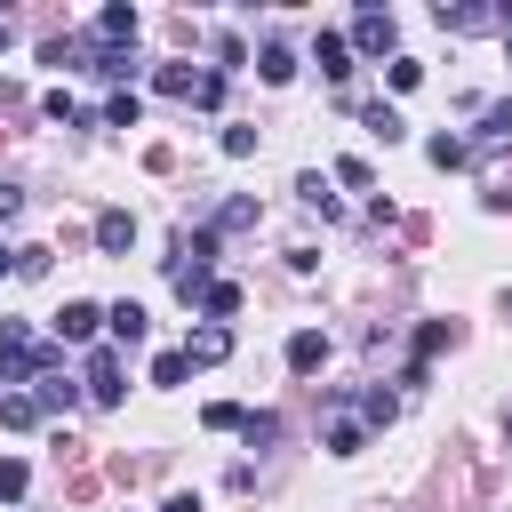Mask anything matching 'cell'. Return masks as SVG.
Returning <instances> with one entry per match:
<instances>
[{
    "label": "cell",
    "mask_w": 512,
    "mask_h": 512,
    "mask_svg": "<svg viewBox=\"0 0 512 512\" xmlns=\"http://www.w3.org/2000/svg\"><path fill=\"white\" fill-rule=\"evenodd\" d=\"M240 440H248V448H272V440H280V416H272V408H248Z\"/></svg>",
    "instance_id": "17"
},
{
    "label": "cell",
    "mask_w": 512,
    "mask_h": 512,
    "mask_svg": "<svg viewBox=\"0 0 512 512\" xmlns=\"http://www.w3.org/2000/svg\"><path fill=\"white\" fill-rule=\"evenodd\" d=\"M16 208H24V192H16V184H0V224H8Z\"/></svg>",
    "instance_id": "30"
},
{
    "label": "cell",
    "mask_w": 512,
    "mask_h": 512,
    "mask_svg": "<svg viewBox=\"0 0 512 512\" xmlns=\"http://www.w3.org/2000/svg\"><path fill=\"white\" fill-rule=\"evenodd\" d=\"M136 120H144L136 96H112V104H104V128H136Z\"/></svg>",
    "instance_id": "26"
},
{
    "label": "cell",
    "mask_w": 512,
    "mask_h": 512,
    "mask_svg": "<svg viewBox=\"0 0 512 512\" xmlns=\"http://www.w3.org/2000/svg\"><path fill=\"white\" fill-rule=\"evenodd\" d=\"M56 352L24 328V320H0V384H24V376H48Z\"/></svg>",
    "instance_id": "1"
},
{
    "label": "cell",
    "mask_w": 512,
    "mask_h": 512,
    "mask_svg": "<svg viewBox=\"0 0 512 512\" xmlns=\"http://www.w3.org/2000/svg\"><path fill=\"white\" fill-rule=\"evenodd\" d=\"M480 152H496V144H512V104H488L480 112V136H472Z\"/></svg>",
    "instance_id": "13"
},
{
    "label": "cell",
    "mask_w": 512,
    "mask_h": 512,
    "mask_svg": "<svg viewBox=\"0 0 512 512\" xmlns=\"http://www.w3.org/2000/svg\"><path fill=\"white\" fill-rule=\"evenodd\" d=\"M200 312H208V320H232V312H240V288H232V280H208Z\"/></svg>",
    "instance_id": "16"
},
{
    "label": "cell",
    "mask_w": 512,
    "mask_h": 512,
    "mask_svg": "<svg viewBox=\"0 0 512 512\" xmlns=\"http://www.w3.org/2000/svg\"><path fill=\"white\" fill-rule=\"evenodd\" d=\"M0 48H8V16H0Z\"/></svg>",
    "instance_id": "33"
},
{
    "label": "cell",
    "mask_w": 512,
    "mask_h": 512,
    "mask_svg": "<svg viewBox=\"0 0 512 512\" xmlns=\"http://www.w3.org/2000/svg\"><path fill=\"white\" fill-rule=\"evenodd\" d=\"M328 448H336V456H360V448H368V432H360L352 416H336V424H328Z\"/></svg>",
    "instance_id": "20"
},
{
    "label": "cell",
    "mask_w": 512,
    "mask_h": 512,
    "mask_svg": "<svg viewBox=\"0 0 512 512\" xmlns=\"http://www.w3.org/2000/svg\"><path fill=\"white\" fill-rule=\"evenodd\" d=\"M360 416H368V424H392L400 400H392V392H360Z\"/></svg>",
    "instance_id": "27"
},
{
    "label": "cell",
    "mask_w": 512,
    "mask_h": 512,
    "mask_svg": "<svg viewBox=\"0 0 512 512\" xmlns=\"http://www.w3.org/2000/svg\"><path fill=\"white\" fill-rule=\"evenodd\" d=\"M312 64H320L328 80H344V72H352V48H344L336 32H320V40H312Z\"/></svg>",
    "instance_id": "11"
},
{
    "label": "cell",
    "mask_w": 512,
    "mask_h": 512,
    "mask_svg": "<svg viewBox=\"0 0 512 512\" xmlns=\"http://www.w3.org/2000/svg\"><path fill=\"white\" fill-rule=\"evenodd\" d=\"M200 424H208V432H240V424H248V408H232V400H208V416H200Z\"/></svg>",
    "instance_id": "24"
},
{
    "label": "cell",
    "mask_w": 512,
    "mask_h": 512,
    "mask_svg": "<svg viewBox=\"0 0 512 512\" xmlns=\"http://www.w3.org/2000/svg\"><path fill=\"white\" fill-rule=\"evenodd\" d=\"M120 392H128V384H120V352L96 344V352H88V400H96V408H120Z\"/></svg>",
    "instance_id": "3"
},
{
    "label": "cell",
    "mask_w": 512,
    "mask_h": 512,
    "mask_svg": "<svg viewBox=\"0 0 512 512\" xmlns=\"http://www.w3.org/2000/svg\"><path fill=\"white\" fill-rule=\"evenodd\" d=\"M392 32H400V24H392V8H360V24H352V40H360L368 56H384V48H392Z\"/></svg>",
    "instance_id": "4"
},
{
    "label": "cell",
    "mask_w": 512,
    "mask_h": 512,
    "mask_svg": "<svg viewBox=\"0 0 512 512\" xmlns=\"http://www.w3.org/2000/svg\"><path fill=\"white\" fill-rule=\"evenodd\" d=\"M184 376H192V360H184V352H160V360H152V384H160V392H176Z\"/></svg>",
    "instance_id": "19"
},
{
    "label": "cell",
    "mask_w": 512,
    "mask_h": 512,
    "mask_svg": "<svg viewBox=\"0 0 512 512\" xmlns=\"http://www.w3.org/2000/svg\"><path fill=\"white\" fill-rule=\"evenodd\" d=\"M96 40H104V48H136V8H120V0H112V8L96 16Z\"/></svg>",
    "instance_id": "6"
},
{
    "label": "cell",
    "mask_w": 512,
    "mask_h": 512,
    "mask_svg": "<svg viewBox=\"0 0 512 512\" xmlns=\"http://www.w3.org/2000/svg\"><path fill=\"white\" fill-rule=\"evenodd\" d=\"M368 128H376V136H384V144H400V136H408V120H400V112H392V104H368Z\"/></svg>",
    "instance_id": "22"
},
{
    "label": "cell",
    "mask_w": 512,
    "mask_h": 512,
    "mask_svg": "<svg viewBox=\"0 0 512 512\" xmlns=\"http://www.w3.org/2000/svg\"><path fill=\"white\" fill-rule=\"evenodd\" d=\"M40 416H48V408H40V392H0V424H8V432H32Z\"/></svg>",
    "instance_id": "9"
},
{
    "label": "cell",
    "mask_w": 512,
    "mask_h": 512,
    "mask_svg": "<svg viewBox=\"0 0 512 512\" xmlns=\"http://www.w3.org/2000/svg\"><path fill=\"white\" fill-rule=\"evenodd\" d=\"M104 328H112L120 344H144V328H152V320H144V304H112V312H104Z\"/></svg>",
    "instance_id": "12"
},
{
    "label": "cell",
    "mask_w": 512,
    "mask_h": 512,
    "mask_svg": "<svg viewBox=\"0 0 512 512\" xmlns=\"http://www.w3.org/2000/svg\"><path fill=\"white\" fill-rule=\"evenodd\" d=\"M24 488H32V464H24V456H0V496H8V504H16V496H24Z\"/></svg>",
    "instance_id": "21"
},
{
    "label": "cell",
    "mask_w": 512,
    "mask_h": 512,
    "mask_svg": "<svg viewBox=\"0 0 512 512\" xmlns=\"http://www.w3.org/2000/svg\"><path fill=\"white\" fill-rule=\"evenodd\" d=\"M40 408H72V384L64 376H40Z\"/></svg>",
    "instance_id": "29"
},
{
    "label": "cell",
    "mask_w": 512,
    "mask_h": 512,
    "mask_svg": "<svg viewBox=\"0 0 512 512\" xmlns=\"http://www.w3.org/2000/svg\"><path fill=\"white\" fill-rule=\"evenodd\" d=\"M256 72H264V80H288V72H296V56H288V40H272V48H264V64H256Z\"/></svg>",
    "instance_id": "25"
},
{
    "label": "cell",
    "mask_w": 512,
    "mask_h": 512,
    "mask_svg": "<svg viewBox=\"0 0 512 512\" xmlns=\"http://www.w3.org/2000/svg\"><path fill=\"white\" fill-rule=\"evenodd\" d=\"M464 160H472L464 136H432V168H464Z\"/></svg>",
    "instance_id": "23"
},
{
    "label": "cell",
    "mask_w": 512,
    "mask_h": 512,
    "mask_svg": "<svg viewBox=\"0 0 512 512\" xmlns=\"http://www.w3.org/2000/svg\"><path fill=\"white\" fill-rule=\"evenodd\" d=\"M208 264H216V232H184L176 240V256H168V288L192 304V296H208Z\"/></svg>",
    "instance_id": "2"
},
{
    "label": "cell",
    "mask_w": 512,
    "mask_h": 512,
    "mask_svg": "<svg viewBox=\"0 0 512 512\" xmlns=\"http://www.w3.org/2000/svg\"><path fill=\"white\" fill-rule=\"evenodd\" d=\"M160 512H200V496H168V504H160Z\"/></svg>",
    "instance_id": "31"
},
{
    "label": "cell",
    "mask_w": 512,
    "mask_h": 512,
    "mask_svg": "<svg viewBox=\"0 0 512 512\" xmlns=\"http://www.w3.org/2000/svg\"><path fill=\"white\" fill-rule=\"evenodd\" d=\"M152 80H160V96H200V80H208V72H192V64H160Z\"/></svg>",
    "instance_id": "14"
},
{
    "label": "cell",
    "mask_w": 512,
    "mask_h": 512,
    "mask_svg": "<svg viewBox=\"0 0 512 512\" xmlns=\"http://www.w3.org/2000/svg\"><path fill=\"white\" fill-rule=\"evenodd\" d=\"M96 248H104V256L136 248V216H128V208H104V216H96Z\"/></svg>",
    "instance_id": "5"
},
{
    "label": "cell",
    "mask_w": 512,
    "mask_h": 512,
    "mask_svg": "<svg viewBox=\"0 0 512 512\" xmlns=\"http://www.w3.org/2000/svg\"><path fill=\"white\" fill-rule=\"evenodd\" d=\"M8 272H16V248H0V280H8Z\"/></svg>",
    "instance_id": "32"
},
{
    "label": "cell",
    "mask_w": 512,
    "mask_h": 512,
    "mask_svg": "<svg viewBox=\"0 0 512 512\" xmlns=\"http://www.w3.org/2000/svg\"><path fill=\"white\" fill-rule=\"evenodd\" d=\"M96 328H104V312H96V304H64V312H56V336H64V344H88Z\"/></svg>",
    "instance_id": "7"
},
{
    "label": "cell",
    "mask_w": 512,
    "mask_h": 512,
    "mask_svg": "<svg viewBox=\"0 0 512 512\" xmlns=\"http://www.w3.org/2000/svg\"><path fill=\"white\" fill-rule=\"evenodd\" d=\"M320 360H328V336H320V328H296V336H288V368H296V376H312Z\"/></svg>",
    "instance_id": "8"
},
{
    "label": "cell",
    "mask_w": 512,
    "mask_h": 512,
    "mask_svg": "<svg viewBox=\"0 0 512 512\" xmlns=\"http://www.w3.org/2000/svg\"><path fill=\"white\" fill-rule=\"evenodd\" d=\"M240 224H256V200H248V192H232V200L216 208V224H208V232H240Z\"/></svg>",
    "instance_id": "15"
},
{
    "label": "cell",
    "mask_w": 512,
    "mask_h": 512,
    "mask_svg": "<svg viewBox=\"0 0 512 512\" xmlns=\"http://www.w3.org/2000/svg\"><path fill=\"white\" fill-rule=\"evenodd\" d=\"M336 176H344L352 192H368V184H376V168H368V160H336Z\"/></svg>",
    "instance_id": "28"
},
{
    "label": "cell",
    "mask_w": 512,
    "mask_h": 512,
    "mask_svg": "<svg viewBox=\"0 0 512 512\" xmlns=\"http://www.w3.org/2000/svg\"><path fill=\"white\" fill-rule=\"evenodd\" d=\"M296 200H304V208H320V216H336V192H328V176H296Z\"/></svg>",
    "instance_id": "18"
},
{
    "label": "cell",
    "mask_w": 512,
    "mask_h": 512,
    "mask_svg": "<svg viewBox=\"0 0 512 512\" xmlns=\"http://www.w3.org/2000/svg\"><path fill=\"white\" fill-rule=\"evenodd\" d=\"M232 352V328H200V336H184V360L192 368H208V360H224Z\"/></svg>",
    "instance_id": "10"
}]
</instances>
